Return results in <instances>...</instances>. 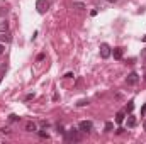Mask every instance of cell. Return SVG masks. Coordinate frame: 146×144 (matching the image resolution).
<instances>
[{"instance_id": "1", "label": "cell", "mask_w": 146, "mask_h": 144, "mask_svg": "<svg viewBox=\"0 0 146 144\" xmlns=\"http://www.w3.org/2000/svg\"><path fill=\"white\" fill-rule=\"evenodd\" d=\"M78 129H80L82 132H85V134H90V132L94 131V124H92L90 120H82V122L78 124Z\"/></svg>"}, {"instance_id": "2", "label": "cell", "mask_w": 146, "mask_h": 144, "mask_svg": "<svg viewBox=\"0 0 146 144\" xmlns=\"http://www.w3.org/2000/svg\"><path fill=\"white\" fill-rule=\"evenodd\" d=\"M65 139L66 141H80V136H78V131L75 129V127H72L68 132H65Z\"/></svg>"}, {"instance_id": "3", "label": "cell", "mask_w": 146, "mask_h": 144, "mask_svg": "<svg viewBox=\"0 0 146 144\" xmlns=\"http://www.w3.org/2000/svg\"><path fill=\"white\" fill-rule=\"evenodd\" d=\"M36 9L39 14H44L48 9H49V2L48 0H37L36 2Z\"/></svg>"}, {"instance_id": "4", "label": "cell", "mask_w": 146, "mask_h": 144, "mask_svg": "<svg viewBox=\"0 0 146 144\" xmlns=\"http://www.w3.org/2000/svg\"><path fill=\"white\" fill-rule=\"evenodd\" d=\"M110 54H112V51H110V46L107 44V42H102V44H100V56H102L104 59H107Z\"/></svg>"}, {"instance_id": "5", "label": "cell", "mask_w": 146, "mask_h": 144, "mask_svg": "<svg viewBox=\"0 0 146 144\" xmlns=\"http://www.w3.org/2000/svg\"><path fill=\"white\" fill-rule=\"evenodd\" d=\"M138 81H139V76H138V73H136V71L129 73V75H127V78H126V83H127V85H136Z\"/></svg>"}, {"instance_id": "6", "label": "cell", "mask_w": 146, "mask_h": 144, "mask_svg": "<svg viewBox=\"0 0 146 144\" xmlns=\"http://www.w3.org/2000/svg\"><path fill=\"white\" fill-rule=\"evenodd\" d=\"M124 117H126V110H119L115 114V124H122L124 122Z\"/></svg>"}, {"instance_id": "7", "label": "cell", "mask_w": 146, "mask_h": 144, "mask_svg": "<svg viewBox=\"0 0 146 144\" xmlns=\"http://www.w3.org/2000/svg\"><path fill=\"white\" fill-rule=\"evenodd\" d=\"M26 131H27V132H36V131H37V126H36V122H33V120H29V122H26Z\"/></svg>"}, {"instance_id": "8", "label": "cell", "mask_w": 146, "mask_h": 144, "mask_svg": "<svg viewBox=\"0 0 146 144\" xmlns=\"http://www.w3.org/2000/svg\"><path fill=\"white\" fill-rule=\"evenodd\" d=\"M112 54L115 59H122V48H114L112 49Z\"/></svg>"}, {"instance_id": "9", "label": "cell", "mask_w": 146, "mask_h": 144, "mask_svg": "<svg viewBox=\"0 0 146 144\" xmlns=\"http://www.w3.org/2000/svg\"><path fill=\"white\" fill-rule=\"evenodd\" d=\"M136 124H138V120H136V117L134 115H127V127H136Z\"/></svg>"}, {"instance_id": "10", "label": "cell", "mask_w": 146, "mask_h": 144, "mask_svg": "<svg viewBox=\"0 0 146 144\" xmlns=\"http://www.w3.org/2000/svg\"><path fill=\"white\" fill-rule=\"evenodd\" d=\"M133 110H134V102H133V100H129V102H127V105H126V114H131Z\"/></svg>"}, {"instance_id": "11", "label": "cell", "mask_w": 146, "mask_h": 144, "mask_svg": "<svg viewBox=\"0 0 146 144\" xmlns=\"http://www.w3.org/2000/svg\"><path fill=\"white\" fill-rule=\"evenodd\" d=\"M37 134H39V137H42V139H49V134L46 132V129L42 127L41 131H37Z\"/></svg>"}, {"instance_id": "12", "label": "cell", "mask_w": 146, "mask_h": 144, "mask_svg": "<svg viewBox=\"0 0 146 144\" xmlns=\"http://www.w3.org/2000/svg\"><path fill=\"white\" fill-rule=\"evenodd\" d=\"M7 29H9V22L7 20H2L0 22V32H7Z\"/></svg>"}, {"instance_id": "13", "label": "cell", "mask_w": 146, "mask_h": 144, "mask_svg": "<svg viewBox=\"0 0 146 144\" xmlns=\"http://www.w3.org/2000/svg\"><path fill=\"white\" fill-rule=\"evenodd\" d=\"M9 120H10V122H19L21 117H19L17 114H10V115H9Z\"/></svg>"}, {"instance_id": "14", "label": "cell", "mask_w": 146, "mask_h": 144, "mask_svg": "<svg viewBox=\"0 0 146 144\" xmlns=\"http://www.w3.org/2000/svg\"><path fill=\"white\" fill-rule=\"evenodd\" d=\"M0 41H5V42H10V41H12V37L9 36V34H3V32H2V36H0Z\"/></svg>"}, {"instance_id": "15", "label": "cell", "mask_w": 146, "mask_h": 144, "mask_svg": "<svg viewBox=\"0 0 146 144\" xmlns=\"http://www.w3.org/2000/svg\"><path fill=\"white\" fill-rule=\"evenodd\" d=\"M114 129V124L112 122H106V132H110Z\"/></svg>"}, {"instance_id": "16", "label": "cell", "mask_w": 146, "mask_h": 144, "mask_svg": "<svg viewBox=\"0 0 146 144\" xmlns=\"http://www.w3.org/2000/svg\"><path fill=\"white\" fill-rule=\"evenodd\" d=\"M76 105H78V107H85V105H88V100H85V98H83V100H78Z\"/></svg>"}, {"instance_id": "17", "label": "cell", "mask_w": 146, "mask_h": 144, "mask_svg": "<svg viewBox=\"0 0 146 144\" xmlns=\"http://www.w3.org/2000/svg\"><path fill=\"white\" fill-rule=\"evenodd\" d=\"M65 132H66V131L63 129V126H61V124H58V134H63V136H65Z\"/></svg>"}, {"instance_id": "18", "label": "cell", "mask_w": 146, "mask_h": 144, "mask_svg": "<svg viewBox=\"0 0 146 144\" xmlns=\"http://www.w3.org/2000/svg\"><path fill=\"white\" fill-rule=\"evenodd\" d=\"M0 132H2V134H10V129H9V127H2Z\"/></svg>"}, {"instance_id": "19", "label": "cell", "mask_w": 146, "mask_h": 144, "mask_svg": "<svg viewBox=\"0 0 146 144\" xmlns=\"http://www.w3.org/2000/svg\"><path fill=\"white\" fill-rule=\"evenodd\" d=\"M44 58H46V54H44V53H41V54H37V61H42Z\"/></svg>"}, {"instance_id": "20", "label": "cell", "mask_w": 146, "mask_h": 144, "mask_svg": "<svg viewBox=\"0 0 146 144\" xmlns=\"http://www.w3.org/2000/svg\"><path fill=\"white\" fill-rule=\"evenodd\" d=\"M34 98V93H29V95H26V102H29V100H33Z\"/></svg>"}, {"instance_id": "21", "label": "cell", "mask_w": 146, "mask_h": 144, "mask_svg": "<svg viewBox=\"0 0 146 144\" xmlns=\"http://www.w3.org/2000/svg\"><path fill=\"white\" fill-rule=\"evenodd\" d=\"M41 126H42V127H44V129H48V127H49V124H48V122H46V120H41Z\"/></svg>"}, {"instance_id": "22", "label": "cell", "mask_w": 146, "mask_h": 144, "mask_svg": "<svg viewBox=\"0 0 146 144\" xmlns=\"http://www.w3.org/2000/svg\"><path fill=\"white\" fill-rule=\"evenodd\" d=\"M73 76H75V75H73L72 71H68V73H66V75H65V78H73Z\"/></svg>"}, {"instance_id": "23", "label": "cell", "mask_w": 146, "mask_h": 144, "mask_svg": "<svg viewBox=\"0 0 146 144\" xmlns=\"http://www.w3.org/2000/svg\"><path fill=\"white\" fill-rule=\"evenodd\" d=\"M145 114H146V104L141 107V115H145Z\"/></svg>"}, {"instance_id": "24", "label": "cell", "mask_w": 146, "mask_h": 144, "mask_svg": "<svg viewBox=\"0 0 146 144\" xmlns=\"http://www.w3.org/2000/svg\"><path fill=\"white\" fill-rule=\"evenodd\" d=\"M3 51H5V46H2V44H0V54H2Z\"/></svg>"}, {"instance_id": "25", "label": "cell", "mask_w": 146, "mask_h": 144, "mask_svg": "<svg viewBox=\"0 0 146 144\" xmlns=\"http://www.w3.org/2000/svg\"><path fill=\"white\" fill-rule=\"evenodd\" d=\"M106 2H109V3H115L117 0H106Z\"/></svg>"}, {"instance_id": "26", "label": "cell", "mask_w": 146, "mask_h": 144, "mask_svg": "<svg viewBox=\"0 0 146 144\" xmlns=\"http://www.w3.org/2000/svg\"><path fill=\"white\" fill-rule=\"evenodd\" d=\"M141 56H143V58H146V49L143 51V53H141Z\"/></svg>"}, {"instance_id": "27", "label": "cell", "mask_w": 146, "mask_h": 144, "mask_svg": "<svg viewBox=\"0 0 146 144\" xmlns=\"http://www.w3.org/2000/svg\"><path fill=\"white\" fill-rule=\"evenodd\" d=\"M141 41H143V42H146V34H145L143 37H141Z\"/></svg>"}, {"instance_id": "28", "label": "cell", "mask_w": 146, "mask_h": 144, "mask_svg": "<svg viewBox=\"0 0 146 144\" xmlns=\"http://www.w3.org/2000/svg\"><path fill=\"white\" fill-rule=\"evenodd\" d=\"M143 127H145V131H146V120H145V124H143Z\"/></svg>"}, {"instance_id": "29", "label": "cell", "mask_w": 146, "mask_h": 144, "mask_svg": "<svg viewBox=\"0 0 146 144\" xmlns=\"http://www.w3.org/2000/svg\"><path fill=\"white\" fill-rule=\"evenodd\" d=\"M0 81H2V73H0Z\"/></svg>"}, {"instance_id": "30", "label": "cell", "mask_w": 146, "mask_h": 144, "mask_svg": "<svg viewBox=\"0 0 146 144\" xmlns=\"http://www.w3.org/2000/svg\"><path fill=\"white\" fill-rule=\"evenodd\" d=\"M145 80H146V75H145Z\"/></svg>"}]
</instances>
